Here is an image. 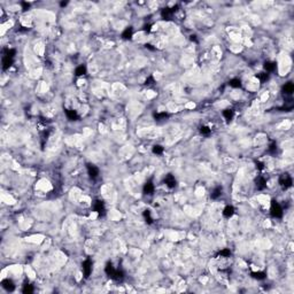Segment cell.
Here are the masks:
<instances>
[{"label":"cell","instance_id":"obj_32","mask_svg":"<svg viewBox=\"0 0 294 294\" xmlns=\"http://www.w3.org/2000/svg\"><path fill=\"white\" fill-rule=\"evenodd\" d=\"M153 82H154V79H153V77L152 76H149L147 79H146V82H145V84L146 85H151V84H153Z\"/></svg>","mask_w":294,"mask_h":294},{"label":"cell","instance_id":"obj_26","mask_svg":"<svg viewBox=\"0 0 294 294\" xmlns=\"http://www.w3.org/2000/svg\"><path fill=\"white\" fill-rule=\"evenodd\" d=\"M256 77L259 78V80H260L261 83H263V82H265V80L269 78V74H267V72H261V74H259Z\"/></svg>","mask_w":294,"mask_h":294},{"label":"cell","instance_id":"obj_3","mask_svg":"<svg viewBox=\"0 0 294 294\" xmlns=\"http://www.w3.org/2000/svg\"><path fill=\"white\" fill-rule=\"evenodd\" d=\"M292 183H293V179L288 174H283L279 178V184L284 190L289 188L292 186Z\"/></svg>","mask_w":294,"mask_h":294},{"label":"cell","instance_id":"obj_1","mask_svg":"<svg viewBox=\"0 0 294 294\" xmlns=\"http://www.w3.org/2000/svg\"><path fill=\"white\" fill-rule=\"evenodd\" d=\"M105 271H106V273L108 275V277H110V278L114 279V280H121V279L124 277L123 271H121V270H118V269H115L110 262L107 263V265H106V268H105Z\"/></svg>","mask_w":294,"mask_h":294},{"label":"cell","instance_id":"obj_31","mask_svg":"<svg viewBox=\"0 0 294 294\" xmlns=\"http://www.w3.org/2000/svg\"><path fill=\"white\" fill-rule=\"evenodd\" d=\"M276 151H277V144H276V141H272L270 144V146H269V152L270 153H275Z\"/></svg>","mask_w":294,"mask_h":294},{"label":"cell","instance_id":"obj_34","mask_svg":"<svg viewBox=\"0 0 294 294\" xmlns=\"http://www.w3.org/2000/svg\"><path fill=\"white\" fill-rule=\"evenodd\" d=\"M259 169L261 170V169H263V163H261V162H257V165H256Z\"/></svg>","mask_w":294,"mask_h":294},{"label":"cell","instance_id":"obj_8","mask_svg":"<svg viewBox=\"0 0 294 294\" xmlns=\"http://www.w3.org/2000/svg\"><path fill=\"white\" fill-rule=\"evenodd\" d=\"M164 183H165V185L169 187V188H174V187L176 186V179H175V177H174L171 174H169V175L165 176Z\"/></svg>","mask_w":294,"mask_h":294},{"label":"cell","instance_id":"obj_7","mask_svg":"<svg viewBox=\"0 0 294 294\" xmlns=\"http://www.w3.org/2000/svg\"><path fill=\"white\" fill-rule=\"evenodd\" d=\"M1 286L7 291V292H13L14 289H15V285H14V283H13V280L12 279H4L3 281H1Z\"/></svg>","mask_w":294,"mask_h":294},{"label":"cell","instance_id":"obj_10","mask_svg":"<svg viewBox=\"0 0 294 294\" xmlns=\"http://www.w3.org/2000/svg\"><path fill=\"white\" fill-rule=\"evenodd\" d=\"M175 12H176L175 7H174V8H164V9L162 11L161 15H162V17H163L164 20H170Z\"/></svg>","mask_w":294,"mask_h":294},{"label":"cell","instance_id":"obj_11","mask_svg":"<svg viewBox=\"0 0 294 294\" xmlns=\"http://www.w3.org/2000/svg\"><path fill=\"white\" fill-rule=\"evenodd\" d=\"M13 62H14V59H13V58H9V56L5 55V56L3 58V69H4V70L9 69V68L12 67Z\"/></svg>","mask_w":294,"mask_h":294},{"label":"cell","instance_id":"obj_17","mask_svg":"<svg viewBox=\"0 0 294 294\" xmlns=\"http://www.w3.org/2000/svg\"><path fill=\"white\" fill-rule=\"evenodd\" d=\"M223 116H224V118H225L228 122H230V121L233 118V110H232V109H225V110H223Z\"/></svg>","mask_w":294,"mask_h":294},{"label":"cell","instance_id":"obj_33","mask_svg":"<svg viewBox=\"0 0 294 294\" xmlns=\"http://www.w3.org/2000/svg\"><path fill=\"white\" fill-rule=\"evenodd\" d=\"M22 6H23V9H24V11H27V9L29 8V4H28V3H22Z\"/></svg>","mask_w":294,"mask_h":294},{"label":"cell","instance_id":"obj_19","mask_svg":"<svg viewBox=\"0 0 294 294\" xmlns=\"http://www.w3.org/2000/svg\"><path fill=\"white\" fill-rule=\"evenodd\" d=\"M75 74H76V76H83V75H85L86 74V67L85 66H79V67H77L76 68V70H75Z\"/></svg>","mask_w":294,"mask_h":294},{"label":"cell","instance_id":"obj_24","mask_svg":"<svg viewBox=\"0 0 294 294\" xmlns=\"http://www.w3.org/2000/svg\"><path fill=\"white\" fill-rule=\"evenodd\" d=\"M144 218H145L146 223H148V224H152V223H153V218H152V216H151V212H149V210H145V212H144Z\"/></svg>","mask_w":294,"mask_h":294},{"label":"cell","instance_id":"obj_28","mask_svg":"<svg viewBox=\"0 0 294 294\" xmlns=\"http://www.w3.org/2000/svg\"><path fill=\"white\" fill-rule=\"evenodd\" d=\"M210 129H209L208 127H201L200 128V132L203 135V136H209V133H210Z\"/></svg>","mask_w":294,"mask_h":294},{"label":"cell","instance_id":"obj_6","mask_svg":"<svg viewBox=\"0 0 294 294\" xmlns=\"http://www.w3.org/2000/svg\"><path fill=\"white\" fill-rule=\"evenodd\" d=\"M86 169H88L89 176H90L92 179H96V178L99 176V169H98V168H97L94 164L89 163V164L86 165Z\"/></svg>","mask_w":294,"mask_h":294},{"label":"cell","instance_id":"obj_5","mask_svg":"<svg viewBox=\"0 0 294 294\" xmlns=\"http://www.w3.org/2000/svg\"><path fill=\"white\" fill-rule=\"evenodd\" d=\"M82 270H83V273H84V277L88 278L90 277L91 272H92V261L90 259H86L85 261L83 262L82 264Z\"/></svg>","mask_w":294,"mask_h":294},{"label":"cell","instance_id":"obj_18","mask_svg":"<svg viewBox=\"0 0 294 294\" xmlns=\"http://www.w3.org/2000/svg\"><path fill=\"white\" fill-rule=\"evenodd\" d=\"M229 84H230V86H232V88H234V89L241 88V80H240L239 78H233V79H231Z\"/></svg>","mask_w":294,"mask_h":294},{"label":"cell","instance_id":"obj_2","mask_svg":"<svg viewBox=\"0 0 294 294\" xmlns=\"http://www.w3.org/2000/svg\"><path fill=\"white\" fill-rule=\"evenodd\" d=\"M270 213H271V216H272V217H276V218H280V217L283 216V208H281V206H280L277 201H275V200L271 201Z\"/></svg>","mask_w":294,"mask_h":294},{"label":"cell","instance_id":"obj_23","mask_svg":"<svg viewBox=\"0 0 294 294\" xmlns=\"http://www.w3.org/2000/svg\"><path fill=\"white\" fill-rule=\"evenodd\" d=\"M22 292H23L24 294H31V293H33V287H32V285H30V284H25V285L23 286Z\"/></svg>","mask_w":294,"mask_h":294},{"label":"cell","instance_id":"obj_29","mask_svg":"<svg viewBox=\"0 0 294 294\" xmlns=\"http://www.w3.org/2000/svg\"><path fill=\"white\" fill-rule=\"evenodd\" d=\"M15 54H16V51H15L14 48H11V50H7V52H6V54H5V55H7V56H9V58H13V59H14Z\"/></svg>","mask_w":294,"mask_h":294},{"label":"cell","instance_id":"obj_14","mask_svg":"<svg viewBox=\"0 0 294 294\" xmlns=\"http://www.w3.org/2000/svg\"><path fill=\"white\" fill-rule=\"evenodd\" d=\"M132 33H133V31H132V28H127L124 31H123V33H122V38L123 39H125V40H129V39H131L132 38Z\"/></svg>","mask_w":294,"mask_h":294},{"label":"cell","instance_id":"obj_15","mask_svg":"<svg viewBox=\"0 0 294 294\" xmlns=\"http://www.w3.org/2000/svg\"><path fill=\"white\" fill-rule=\"evenodd\" d=\"M66 115H67V117H68L70 121H76V119L78 118L77 113H76L75 110H72V109H66Z\"/></svg>","mask_w":294,"mask_h":294},{"label":"cell","instance_id":"obj_16","mask_svg":"<svg viewBox=\"0 0 294 294\" xmlns=\"http://www.w3.org/2000/svg\"><path fill=\"white\" fill-rule=\"evenodd\" d=\"M264 69L267 70V72H272L276 69V63L267 61V62H264Z\"/></svg>","mask_w":294,"mask_h":294},{"label":"cell","instance_id":"obj_25","mask_svg":"<svg viewBox=\"0 0 294 294\" xmlns=\"http://www.w3.org/2000/svg\"><path fill=\"white\" fill-rule=\"evenodd\" d=\"M231 255V252H230V249H222L220 253H218V256H221V257H229Z\"/></svg>","mask_w":294,"mask_h":294},{"label":"cell","instance_id":"obj_21","mask_svg":"<svg viewBox=\"0 0 294 294\" xmlns=\"http://www.w3.org/2000/svg\"><path fill=\"white\" fill-rule=\"evenodd\" d=\"M252 276H253L255 279L257 280H263L265 278V273L262 271H257V272H252Z\"/></svg>","mask_w":294,"mask_h":294},{"label":"cell","instance_id":"obj_20","mask_svg":"<svg viewBox=\"0 0 294 294\" xmlns=\"http://www.w3.org/2000/svg\"><path fill=\"white\" fill-rule=\"evenodd\" d=\"M256 185H257V188H259V190H263V188L267 186V181H265L263 177H260L259 181L256 182Z\"/></svg>","mask_w":294,"mask_h":294},{"label":"cell","instance_id":"obj_9","mask_svg":"<svg viewBox=\"0 0 294 294\" xmlns=\"http://www.w3.org/2000/svg\"><path fill=\"white\" fill-rule=\"evenodd\" d=\"M154 188H155V187H154L153 182H152V181H147V182L145 183V185H144V193L147 194V195H151V194H153Z\"/></svg>","mask_w":294,"mask_h":294},{"label":"cell","instance_id":"obj_22","mask_svg":"<svg viewBox=\"0 0 294 294\" xmlns=\"http://www.w3.org/2000/svg\"><path fill=\"white\" fill-rule=\"evenodd\" d=\"M221 194H222V188L221 187H216L212 192V199H218L221 196Z\"/></svg>","mask_w":294,"mask_h":294},{"label":"cell","instance_id":"obj_12","mask_svg":"<svg viewBox=\"0 0 294 294\" xmlns=\"http://www.w3.org/2000/svg\"><path fill=\"white\" fill-rule=\"evenodd\" d=\"M233 214H234V208H233L232 206H226V207L224 208V210H223V215H224V217L230 218V217H232V216H233Z\"/></svg>","mask_w":294,"mask_h":294},{"label":"cell","instance_id":"obj_27","mask_svg":"<svg viewBox=\"0 0 294 294\" xmlns=\"http://www.w3.org/2000/svg\"><path fill=\"white\" fill-rule=\"evenodd\" d=\"M163 151H164V148L162 147V146H160V145H155V146H153V153L154 154H162L163 153Z\"/></svg>","mask_w":294,"mask_h":294},{"label":"cell","instance_id":"obj_30","mask_svg":"<svg viewBox=\"0 0 294 294\" xmlns=\"http://www.w3.org/2000/svg\"><path fill=\"white\" fill-rule=\"evenodd\" d=\"M155 119H162V118H165V117H168V114L167 113H157V114H155Z\"/></svg>","mask_w":294,"mask_h":294},{"label":"cell","instance_id":"obj_4","mask_svg":"<svg viewBox=\"0 0 294 294\" xmlns=\"http://www.w3.org/2000/svg\"><path fill=\"white\" fill-rule=\"evenodd\" d=\"M93 209H94V212L98 213L100 216L106 214V206H105V202L102 200H96L94 203H93Z\"/></svg>","mask_w":294,"mask_h":294},{"label":"cell","instance_id":"obj_13","mask_svg":"<svg viewBox=\"0 0 294 294\" xmlns=\"http://www.w3.org/2000/svg\"><path fill=\"white\" fill-rule=\"evenodd\" d=\"M293 91H294V85H293V83H291V82L286 83L284 85V88H283L284 94H292Z\"/></svg>","mask_w":294,"mask_h":294}]
</instances>
